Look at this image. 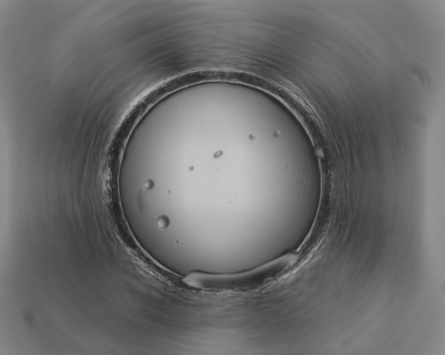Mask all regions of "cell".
I'll return each mask as SVG.
<instances>
[{
  "label": "cell",
  "mask_w": 445,
  "mask_h": 355,
  "mask_svg": "<svg viewBox=\"0 0 445 355\" xmlns=\"http://www.w3.org/2000/svg\"><path fill=\"white\" fill-rule=\"evenodd\" d=\"M296 261V256L287 254L252 270L229 274L192 271L183 278L187 285L213 292H244L261 287L279 278Z\"/></svg>",
  "instance_id": "6da1fadb"
}]
</instances>
